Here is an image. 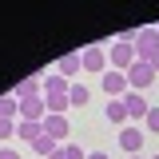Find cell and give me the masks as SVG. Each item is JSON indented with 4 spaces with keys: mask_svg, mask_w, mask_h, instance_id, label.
<instances>
[{
    "mask_svg": "<svg viewBox=\"0 0 159 159\" xmlns=\"http://www.w3.org/2000/svg\"><path fill=\"white\" fill-rule=\"evenodd\" d=\"M99 88L107 92V99H123L131 88H127V72H116V68H107L103 76H99Z\"/></svg>",
    "mask_w": 159,
    "mask_h": 159,
    "instance_id": "7a4b0ae2",
    "label": "cell"
},
{
    "mask_svg": "<svg viewBox=\"0 0 159 159\" xmlns=\"http://www.w3.org/2000/svg\"><path fill=\"white\" fill-rule=\"evenodd\" d=\"M119 147H123L127 155H139V147H143V127H119Z\"/></svg>",
    "mask_w": 159,
    "mask_h": 159,
    "instance_id": "9c48e42d",
    "label": "cell"
},
{
    "mask_svg": "<svg viewBox=\"0 0 159 159\" xmlns=\"http://www.w3.org/2000/svg\"><path fill=\"white\" fill-rule=\"evenodd\" d=\"M147 64H151V68H155V76H159V52H155V56H151V60H147Z\"/></svg>",
    "mask_w": 159,
    "mask_h": 159,
    "instance_id": "7402d4cb",
    "label": "cell"
},
{
    "mask_svg": "<svg viewBox=\"0 0 159 159\" xmlns=\"http://www.w3.org/2000/svg\"><path fill=\"white\" fill-rule=\"evenodd\" d=\"M68 88H72V80H64V76H48L44 80V96H68Z\"/></svg>",
    "mask_w": 159,
    "mask_h": 159,
    "instance_id": "7c38bea8",
    "label": "cell"
},
{
    "mask_svg": "<svg viewBox=\"0 0 159 159\" xmlns=\"http://www.w3.org/2000/svg\"><path fill=\"white\" fill-rule=\"evenodd\" d=\"M123 107H127V119H139V123H143L147 111H151L147 99H143V92H127V96H123Z\"/></svg>",
    "mask_w": 159,
    "mask_h": 159,
    "instance_id": "52a82bcc",
    "label": "cell"
},
{
    "mask_svg": "<svg viewBox=\"0 0 159 159\" xmlns=\"http://www.w3.org/2000/svg\"><path fill=\"white\" fill-rule=\"evenodd\" d=\"M20 119H28V123H44V119H48V103H44V96L20 99Z\"/></svg>",
    "mask_w": 159,
    "mask_h": 159,
    "instance_id": "8992f818",
    "label": "cell"
},
{
    "mask_svg": "<svg viewBox=\"0 0 159 159\" xmlns=\"http://www.w3.org/2000/svg\"><path fill=\"white\" fill-rule=\"evenodd\" d=\"M107 119H111L116 127H127V107H123V99H107Z\"/></svg>",
    "mask_w": 159,
    "mask_h": 159,
    "instance_id": "4fadbf2b",
    "label": "cell"
},
{
    "mask_svg": "<svg viewBox=\"0 0 159 159\" xmlns=\"http://www.w3.org/2000/svg\"><path fill=\"white\" fill-rule=\"evenodd\" d=\"M151 159H159V155H151Z\"/></svg>",
    "mask_w": 159,
    "mask_h": 159,
    "instance_id": "484cf974",
    "label": "cell"
},
{
    "mask_svg": "<svg viewBox=\"0 0 159 159\" xmlns=\"http://www.w3.org/2000/svg\"><path fill=\"white\" fill-rule=\"evenodd\" d=\"M60 147H64V143H56V139H48V135H40L36 143H32V151H36L40 159H48V155H56Z\"/></svg>",
    "mask_w": 159,
    "mask_h": 159,
    "instance_id": "5bb4252c",
    "label": "cell"
},
{
    "mask_svg": "<svg viewBox=\"0 0 159 159\" xmlns=\"http://www.w3.org/2000/svg\"><path fill=\"white\" fill-rule=\"evenodd\" d=\"M127 159H143V155H127Z\"/></svg>",
    "mask_w": 159,
    "mask_h": 159,
    "instance_id": "d4e9b609",
    "label": "cell"
},
{
    "mask_svg": "<svg viewBox=\"0 0 159 159\" xmlns=\"http://www.w3.org/2000/svg\"><path fill=\"white\" fill-rule=\"evenodd\" d=\"M0 159H20V151L16 147H0Z\"/></svg>",
    "mask_w": 159,
    "mask_h": 159,
    "instance_id": "44dd1931",
    "label": "cell"
},
{
    "mask_svg": "<svg viewBox=\"0 0 159 159\" xmlns=\"http://www.w3.org/2000/svg\"><path fill=\"white\" fill-rule=\"evenodd\" d=\"M88 96H92V92H88L84 84H76V80H72V88H68V99H72V107H84V103H88Z\"/></svg>",
    "mask_w": 159,
    "mask_h": 159,
    "instance_id": "e0dca14e",
    "label": "cell"
},
{
    "mask_svg": "<svg viewBox=\"0 0 159 159\" xmlns=\"http://www.w3.org/2000/svg\"><path fill=\"white\" fill-rule=\"evenodd\" d=\"M40 135H44V123H28V119H20V127H16V139H20V143H36Z\"/></svg>",
    "mask_w": 159,
    "mask_h": 159,
    "instance_id": "8fae6325",
    "label": "cell"
},
{
    "mask_svg": "<svg viewBox=\"0 0 159 159\" xmlns=\"http://www.w3.org/2000/svg\"><path fill=\"white\" fill-rule=\"evenodd\" d=\"M76 72H84V64H80V52H68V56H60V60H56V76L72 80Z\"/></svg>",
    "mask_w": 159,
    "mask_h": 159,
    "instance_id": "30bf717a",
    "label": "cell"
},
{
    "mask_svg": "<svg viewBox=\"0 0 159 159\" xmlns=\"http://www.w3.org/2000/svg\"><path fill=\"white\" fill-rule=\"evenodd\" d=\"M48 159H64V151H56V155H48Z\"/></svg>",
    "mask_w": 159,
    "mask_h": 159,
    "instance_id": "cb8c5ba5",
    "label": "cell"
},
{
    "mask_svg": "<svg viewBox=\"0 0 159 159\" xmlns=\"http://www.w3.org/2000/svg\"><path fill=\"white\" fill-rule=\"evenodd\" d=\"M80 64H84V72L103 76V72H107V52H103V48H84V52H80Z\"/></svg>",
    "mask_w": 159,
    "mask_h": 159,
    "instance_id": "277c9868",
    "label": "cell"
},
{
    "mask_svg": "<svg viewBox=\"0 0 159 159\" xmlns=\"http://www.w3.org/2000/svg\"><path fill=\"white\" fill-rule=\"evenodd\" d=\"M44 103H48V116H64V111L72 107L68 96H44Z\"/></svg>",
    "mask_w": 159,
    "mask_h": 159,
    "instance_id": "2e32d148",
    "label": "cell"
},
{
    "mask_svg": "<svg viewBox=\"0 0 159 159\" xmlns=\"http://www.w3.org/2000/svg\"><path fill=\"white\" fill-rule=\"evenodd\" d=\"M143 127H147V131H159V107H151V111H147V119H143Z\"/></svg>",
    "mask_w": 159,
    "mask_h": 159,
    "instance_id": "ffe728a7",
    "label": "cell"
},
{
    "mask_svg": "<svg viewBox=\"0 0 159 159\" xmlns=\"http://www.w3.org/2000/svg\"><path fill=\"white\" fill-rule=\"evenodd\" d=\"M159 52V28H139V40H135V56L139 60H151Z\"/></svg>",
    "mask_w": 159,
    "mask_h": 159,
    "instance_id": "3957f363",
    "label": "cell"
},
{
    "mask_svg": "<svg viewBox=\"0 0 159 159\" xmlns=\"http://www.w3.org/2000/svg\"><path fill=\"white\" fill-rule=\"evenodd\" d=\"M88 159H107V155H103V151H88Z\"/></svg>",
    "mask_w": 159,
    "mask_h": 159,
    "instance_id": "603a6c76",
    "label": "cell"
},
{
    "mask_svg": "<svg viewBox=\"0 0 159 159\" xmlns=\"http://www.w3.org/2000/svg\"><path fill=\"white\" fill-rule=\"evenodd\" d=\"M68 131H72V123H68V116H48L44 119V135L56 139V143H64L68 139Z\"/></svg>",
    "mask_w": 159,
    "mask_h": 159,
    "instance_id": "ba28073f",
    "label": "cell"
},
{
    "mask_svg": "<svg viewBox=\"0 0 159 159\" xmlns=\"http://www.w3.org/2000/svg\"><path fill=\"white\" fill-rule=\"evenodd\" d=\"M111 68H116V72H127V68H131V64H135V44H111Z\"/></svg>",
    "mask_w": 159,
    "mask_h": 159,
    "instance_id": "5b68a950",
    "label": "cell"
},
{
    "mask_svg": "<svg viewBox=\"0 0 159 159\" xmlns=\"http://www.w3.org/2000/svg\"><path fill=\"white\" fill-rule=\"evenodd\" d=\"M20 116V99L8 92V96H0V119H16Z\"/></svg>",
    "mask_w": 159,
    "mask_h": 159,
    "instance_id": "9a60e30c",
    "label": "cell"
},
{
    "mask_svg": "<svg viewBox=\"0 0 159 159\" xmlns=\"http://www.w3.org/2000/svg\"><path fill=\"white\" fill-rule=\"evenodd\" d=\"M155 80L159 76H155V68H151L147 60H135V64L127 68V88H131V92H147Z\"/></svg>",
    "mask_w": 159,
    "mask_h": 159,
    "instance_id": "6da1fadb",
    "label": "cell"
},
{
    "mask_svg": "<svg viewBox=\"0 0 159 159\" xmlns=\"http://www.w3.org/2000/svg\"><path fill=\"white\" fill-rule=\"evenodd\" d=\"M60 151H64V159H88V151H84V147H76V143H64Z\"/></svg>",
    "mask_w": 159,
    "mask_h": 159,
    "instance_id": "d6986e66",
    "label": "cell"
},
{
    "mask_svg": "<svg viewBox=\"0 0 159 159\" xmlns=\"http://www.w3.org/2000/svg\"><path fill=\"white\" fill-rule=\"evenodd\" d=\"M16 127L20 119H0V139H16Z\"/></svg>",
    "mask_w": 159,
    "mask_h": 159,
    "instance_id": "ac0fdd59",
    "label": "cell"
}]
</instances>
